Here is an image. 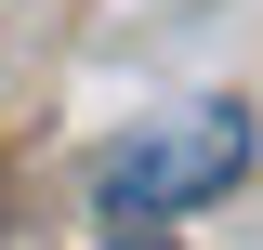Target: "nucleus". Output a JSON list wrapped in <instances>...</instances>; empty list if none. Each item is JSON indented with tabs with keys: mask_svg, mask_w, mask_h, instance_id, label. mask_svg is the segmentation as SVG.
Wrapping results in <instances>:
<instances>
[{
	"mask_svg": "<svg viewBox=\"0 0 263 250\" xmlns=\"http://www.w3.org/2000/svg\"><path fill=\"white\" fill-rule=\"evenodd\" d=\"M237 171H250V105H171V119H145L132 145L92 158V211L105 224H171L197 198H224Z\"/></svg>",
	"mask_w": 263,
	"mask_h": 250,
	"instance_id": "nucleus-1",
	"label": "nucleus"
}]
</instances>
